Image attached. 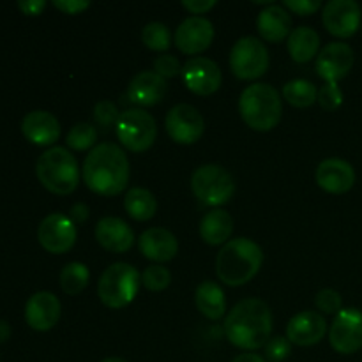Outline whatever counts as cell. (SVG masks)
<instances>
[{"label":"cell","instance_id":"1","mask_svg":"<svg viewBox=\"0 0 362 362\" xmlns=\"http://www.w3.org/2000/svg\"><path fill=\"white\" fill-rule=\"evenodd\" d=\"M83 182L101 197H117L129 182V161L112 141L98 144L83 161Z\"/></svg>","mask_w":362,"mask_h":362},{"label":"cell","instance_id":"2","mask_svg":"<svg viewBox=\"0 0 362 362\" xmlns=\"http://www.w3.org/2000/svg\"><path fill=\"white\" fill-rule=\"evenodd\" d=\"M272 332V313L267 303L247 297L228 311L225 334L232 345L243 350H258L267 345Z\"/></svg>","mask_w":362,"mask_h":362},{"label":"cell","instance_id":"3","mask_svg":"<svg viewBox=\"0 0 362 362\" xmlns=\"http://www.w3.org/2000/svg\"><path fill=\"white\" fill-rule=\"evenodd\" d=\"M264 264V251L255 240L237 237L228 240L216 258L218 278L228 286L246 285L255 278Z\"/></svg>","mask_w":362,"mask_h":362},{"label":"cell","instance_id":"4","mask_svg":"<svg viewBox=\"0 0 362 362\" xmlns=\"http://www.w3.org/2000/svg\"><path fill=\"white\" fill-rule=\"evenodd\" d=\"M239 112L244 122L255 131H271L283 115L281 94L269 83H253L246 87L239 99Z\"/></svg>","mask_w":362,"mask_h":362},{"label":"cell","instance_id":"5","mask_svg":"<svg viewBox=\"0 0 362 362\" xmlns=\"http://www.w3.org/2000/svg\"><path fill=\"white\" fill-rule=\"evenodd\" d=\"M35 173L42 186L55 194H69L80 184V166L66 147H49L39 156Z\"/></svg>","mask_w":362,"mask_h":362},{"label":"cell","instance_id":"6","mask_svg":"<svg viewBox=\"0 0 362 362\" xmlns=\"http://www.w3.org/2000/svg\"><path fill=\"white\" fill-rule=\"evenodd\" d=\"M140 272L126 262H115L105 269L98 283V296L105 306L120 310L131 304L140 288Z\"/></svg>","mask_w":362,"mask_h":362},{"label":"cell","instance_id":"7","mask_svg":"<svg viewBox=\"0 0 362 362\" xmlns=\"http://www.w3.org/2000/svg\"><path fill=\"white\" fill-rule=\"evenodd\" d=\"M191 189L204 205L219 207L235 194V180L225 166L209 163L198 166L193 172Z\"/></svg>","mask_w":362,"mask_h":362},{"label":"cell","instance_id":"8","mask_svg":"<svg viewBox=\"0 0 362 362\" xmlns=\"http://www.w3.org/2000/svg\"><path fill=\"white\" fill-rule=\"evenodd\" d=\"M120 144L131 152H144L152 147L158 136L156 119L144 108H129L120 113L115 124Z\"/></svg>","mask_w":362,"mask_h":362},{"label":"cell","instance_id":"9","mask_svg":"<svg viewBox=\"0 0 362 362\" xmlns=\"http://www.w3.org/2000/svg\"><path fill=\"white\" fill-rule=\"evenodd\" d=\"M269 67L267 46L255 35L240 37L230 52V69L239 80L260 78Z\"/></svg>","mask_w":362,"mask_h":362},{"label":"cell","instance_id":"10","mask_svg":"<svg viewBox=\"0 0 362 362\" xmlns=\"http://www.w3.org/2000/svg\"><path fill=\"white\" fill-rule=\"evenodd\" d=\"M329 341L338 354L350 356L362 349V311L343 308L334 317L329 331Z\"/></svg>","mask_w":362,"mask_h":362},{"label":"cell","instance_id":"11","mask_svg":"<svg viewBox=\"0 0 362 362\" xmlns=\"http://www.w3.org/2000/svg\"><path fill=\"white\" fill-rule=\"evenodd\" d=\"M76 225H74L69 216L62 214V212L48 214L39 223L37 239L48 253H67L76 243Z\"/></svg>","mask_w":362,"mask_h":362},{"label":"cell","instance_id":"12","mask_svg":"<svg viewBox=\"0 0 362 362\" xmlns=\"http://www.w3.org/2000/svg\"><path fill=\"white\" fill-rule=\"evenodd\" d=\"M166 133L175 144H197L205 131V120L194 106L180 103L168 112L165 119Z\"/></svg>","mask_w":362,"mask_h":362},{"label":"cell","instance_id":"13","mask_svg":"<svg viewBox=\"0 0 362 362\" xmlns=\"http://www.w3.org/2000/svg\"><path fill=\"white\" fill-rule=\"evenodd\" d=\"M322 23L336 37H350L362 23L361 6L356 0H329L322 11Z\"/></svg>","mask_w":362,"mask_h":362},{"label":"cell","instance_id":"14","mask_svg":"<svg viewBox=\"0 0 362 362\" xmlns=\"http://www.w3.org/2000/svg\"><path fill=\"white\" fill-rule=\"evenodd\" d=\"M356 60L352 46L346 42H329L317 55V73L327 83H338L350 73Z\"/></svg>","mask_w":362,"mask_h":362},{"label":"cell","instance_id":"15","mask_svg":"<svg viewBox=\"0 0 362 362\" xmlns=\"http://www.w3.org/2000/svg\"><path fill=\"white\" fill-rule=\"evenodd\" d=\"M182 80L197 95H211L221 87V69L207 57H193L182 66Z\"/></svg>","mask_w":362,"mask_h":362},{"label":"cell","instance_id":"16","mask_svg":"<svg viewBox=\"0 0 362 362\" xmlns=\"http://www.w3.org/2000/svg\"><path fill=\"white\" fill-rule=\"evenodd\" d=\"M214 39V25L204 16H189L177 27L175 45L186 55L205 52Z\"/></svg>","mask_w":362,"mask_h":362},{"label":"cell","instance_id":"17","mask_svg":"<svg viewBox=\"0 0 362 362\" xmlns=\"http://www.w3.org/2000/svg\"><path fill=\"white\" fill-rule=\"evenodd\" d=\"M325 332H327V322L318 311H300L290 318L286 325V338L290 343L299 346L317 345L324 339Z\"/></svg>","mask_w":362,"mask_h":362},{"label":"cell","instance_id":"18","mask_svg":"<svg viewBox=\"0 0 362 362\" xmlns=\"http://www.w3.org/2000/svg\"><path fill=\"white\" fill-rule=\"evenodd\" d=\"M60 300L52 292H35L25 304V320L34 331H49L60 318Z\"/></svg>","mask_w":362,"mask_h":362},{"label":"cell","instance_id":"19","mask_svg":"<svg viewBox=\"0 0 362 362\" xmlns=\"http://www.w3.org/2000/svg\"><path fill=\"white\" fill-rule=\"evenodd\" d=\"M317 184L332 194H343L356 184V170L341 158H327L318 165Z\"/></svg>","mask_w":362,"mask_h":362},{"label":"cell","instance_id":"20","mask_svg":"<svg viewBox=\"0 0 362 362\" xmlns=\"http://www.w3.org/2000/svg\"><path fill=\"white\" fill-rule=\"evenodd\" d=\"M168 92V85L163 76H159L156 71H140L134 74L133 80L127 87V99L134 105L140 106H154L161 101Z\"/></svg>","mask_w":362,"mask_h":362},{"label":"cell","instance_id":"21","mask_svg":"<svg viewBox=\"0 0 362 362\" xmlns=\"http://www.w3.org/2000/svg\"><path fill=\"white\" fill-rule=\"evenodd\" d=\"M95 239L112 253H126L134 244V232L124 219L106 216L95 225Z\"/></svg>","mask_w":362,"mask_h":362},{"label":"cell","instance_id":"22","mask_svg":"<svg viewBox=\"0 0 362 362\" xmlns=\"http://www.w3.org/2000/svg\"><path fill=\"white\" fill-rule=\"evenodd\" d=\"M138 246H140L141 255L145 258L163 264V262H168L175 257L177 251H179V240L170 230L152 226L141 233Z\"/></svg>","mask_w":362,"mask_h":362},{"label":"cell","instance_id":"23","mask_svg":"<svg viewBox=\"0 0 362 362\" xmlns=\"http://www.w3.org/2000/svg\"><path fill=\"white\" fill-rule=\"evenodd\" d=\"M25 138L35 145H53L60 138V122L46 110L28 112L21 120Z\"/></svg>","mask_w":362,"mask_h":362},{"label":"cell","instance_id":"24","mask_svg":"<svg viewBox=\"0 0 362 362\" xmlns=\"http://www.w3.org/2000/svg\"><path fill=\"white\" fill-rule=\"evenodd\" d=\"M257 28L269 42H279L292 34V16L283 6L269 4L258 13Z\"/></svg>","mask_w":362,"mask_h":362},{"label":"cell","instance_id":"25","mask_svg":"<svg viewBox=\"0 0 362 362\" xmlns=\"http://www.w3.org/2000/svg\"><path fill=\"white\" fill-rule=\"evenodd\" d=\"M233 232V219L223 209H212L202 218L200 235L211 246H225Z\"/></svg>","mask_w":362,"mask_h":362},{"label":"cell","instance_id":"26","mask_svg":"<svg viewBox=\"0 0 362 362\" xmlns=\"http://www.w3.org/2000/svg\"><path fill=\"white\" fill-rule=\"evenodd\" d=\"M194 304L198 311L209 320H219L225 317L226 311V299L225 292L221 286L214 281H204L198 285L194 292Z\"/></svg>","mask_w":362,"mask_h":362},{"label":"cell","instance_id":"27","mask_svg":"<svg viewBox=\"0 0 362 362\" xmlns=\"http://www.w3.org/2000/svg\"><path fill=\"white\" fill-rule=\"evenodd\" d=\"M288 53L296 62L304 64L310 62L313 57L318 55V49H320V35L315 28L306 27H297L293 28L292 34L288 35Z\"/></svg>","mask_w":362,"mask_h":362},{"label":"cell","instance_id":"28","mask_svg":"<svg viewBox=\"0 0 362 362\" xmlns=\"http://www.w3.org/2000/svg\"><path fill=\"white\" fill-rule=\"evenodd\" d=\"M124 209L136 221H148L158 211V200L145 187H131L124 198Z\"/></svg>","mask_w":362,"mask_h":362},{"label":"cell","instance_id":"29","mask_svg":"<svg viewBox=\"0 0 362 362\" xmlns=\"http://www.w3.org/2000/svg\"><path fill=\"white\" fill-rule=\"evenodd\" d=\"M318 90L310 80H304V78H296V80H290L288 83H285L283 87V98L290 103L296 108H308V106L313 105L317 101Z\"/></svg>","mask_w":362,"mask_h":362},{"label":"cell","instance_id":"30","mask_svg":"<svg viewBox=\"0 0 362 362\" xmlns=\"http://www.w3.org/2000/svg\"><path fill=\"white\" fill-rule=\"evenodd\" d=\"M90 281V272L85 264L80 262H71L60 272V286L67 296H78L87 288Z\"/></svg>","mask_w":362,"mask_h":362},{"label":"cell","instance_id":"31","mask_svg":"<svg viewBox=\"0 0 362 362\" xmlns=\"http://www.w3.org/2000/svg\"><path fill=\"white\" fill-rule=\"evenodd\" d=\"M141 41L145 42L147 48L154 49V52H166L172 45V34H170V28L165 23L151 21L141 30Z\"/></svg>","mask_w":362,"mask_h":362},{"label":"cell","instance_id":"32","mask_svg":"<svg viewBox=\"0 0 362 362\" xmlns=\"http://www.w3.org/2000/svg\"><path fill=\"white\" fill-rule=\"evenodd\" d=\"M95 140H98V129L88 122L74 124L66 136L67 147L73 151H87L94 147Z\"/></svg>","mask_w":362,"mask_h":362},{"label":"cell","instance_id":"33","mask_svg":"<svg viewBox=\"0 0 362 362\" xmlns=\"http://www.w3.org/2000/svg\"><path fill=\"white\" fill-rule=\"evenodd\" d=\"M172 283V274L163 265L154 264L148 265L144 272H141V285L151 292H161V290L168 288Z\"/></svg>","mask_w":362,"mask_h":362},{"label":"cell","instance_id":"34","mask_svg":"<svg viewBox=\"0 0 362 362\" xmlns=\"http://www.w3.org/2000/svg\"><path fill=\"white\" fill-rule=\"evenodd\" d=\"M315 304L325 315H338L343 310V299L339 292L332 288H324L315 297Z\"/></svg>","mask_w":362,"mask_h":362},{"label":"cell","instance_id":"35","mask_svg":"<svg viewBox=\"0 0 362 362\" xmlns=\"http://www.w3.org/2000/svg\"><path fill=\"white\" fill-rule=\"evenodd\" d=\"M317 101L320 103V106L327 112L339 108L343 103V92L339 88L338 83H325L322 85V88L318 90Z\"/></svg>","mask_w":362,"mask_h":362},{"label":"cell","instance_id":"36","mask_svg":"<svg viewBox=\"0 0 362 362\" xmlns=\"http://www.w3.org/2000/svg\"><path fill=\"white\" fill-rule=\"evenodd\" d=\"M120 113L117 110L115 103L108 101V99H103L98 105L94 106V120L98 122V126L101 127H112L113 124H117Z\"/></svg>","mask_w":362,"mask_h":362},{"label":"cell","instance_id":"37","mask_svg":"<svg viewBox=\"0 0 362 362\" xmlns=\"http://www.w3.org/2000/svg\"><path fill=\"white\" fill-rule=\"evenodd\" d=\"M290 354H292V343L283 336H274L265 345V357L272 362L285 361Z\"/></svg>","mask_w":362,"mask_h":362},{"label":"cell","instance_id":"38","mask_svg":"<svg viewBox=\"0 0 362 362\" xmlns=\"http://www.w3.org/2000/svg\"><path fill=\"white\" fill-rule=\"evenodd\" d=\"M154 71L159 74V76H163L166 80V78H173L179 73H182V66H180L179 59H177L175 55L163 53V55L156 57Z\"/></svg>","mask_w":362,"mask_h":362},{"label":"cell","instance_id":"39","mask_svg":"<svg viewBox=\"0 0 362 362\" xmlns=\"http://www.w3.org/2000/svg\"><path fill=\"white\" fill-rule=\"evenodd\" d=\"M283 7L293 11L296 14H300V16H310L320 9L322 2L320 0H285Z\"/></svg>","mask_w":362,"mask_h":362},{"label":"cell","instance_id":"40","mask_svg":"<svg viewBox=\"0 0 362 362\" xmlns=\"http://www.w3.org/2000/svg\"><path fill=\"white\" fill-rule=\"evenodd\" d=\"M53 6L66 14H78L88 9L90 2L88 0H53Z\"/></svg>","mask_w":362,"mask_h":362},{"label":"cell","instance_id":"41","mask_svg":"<svg viewBox=\"0 0 362 362\" xmlns=\"http://www.w3.org/2000/svg\"><path fill=\"white\" fill-rule=\"evenodd\" d=\"M216 0H182V7H186L191 14H204L216 6Z\"/></svg>","mask_w":362,"mask_h":362},{"label":"cell","instance_id":"42","mask_svg":"<svg viewBox=\"0 0 362 362\" xmlns=\"http://www.w3.org/2000/svg\"><path fill=\"white\" fill-rule=\"evenodd\" d=\"M18 7L23 11L28 16H37V14L42 13V9L46 7L45 0H20L18 2Z\"/></svg>","mask_w":362,"mask_h":362},{"label":"cell","instance_id":"43","mask_svg":"<svg viewBox=\"0 0 362 362\" xmlns=\"http://www.w3.org/2000/svg\"><path fill=\"white\" fill-rule=\"evenodd\" d=\"M69 218L73 219L74 225H80V223H83L85 219L88 218V207L83 202H78V204H74L73 209H71Z\"/></svg>","mask_w":362,"mask_h":362},{"label":"cell","instance_id":"44","mask_svg":"<svg viewBox=\"0 0 362 362\" xmlns=\"http://www.w3.org/2000/svg\"><path fill=\"white\" fill-rule=\"evenodd\" d=\"M232 362H267V361H265L262 356H258V354H240V356H237Z\"/></svg>","mask_w":362,"mask_h":362},{"label":"cell","instance_id":"45","mask_svg":"<svg viewBox=\"0 0 362 362\" xmlns=\"http://www.w3.org/2000/svg\"><path fill=\"white\" fill-rule=\"evenodd\" d=\"M11 336V327L6 320H0V343L7 341Z\"/></svg>","mask_w":362,"mask_h":362},{"label":"cell","instance_id":"46","mask_svg":"<svg viewBox=\"0 0 362 362\" xmlns=\"http://www.w3.org/2000/svg\"><path fill=\"white\" fill-rule=\"evenodd\" d=\"M101 362H127V361L120 359V357H106V359H103Z\"/></svg>","mask_w":362,"mask_h":362},{"label":"cell","instance_id":"47","mask_svg":"<svg viewBox=\"0 0 362 362\" xmlns=\"http://www.w3.org/2000/svg\"><path fill=\"white\" fill-rule=\"evenodd\" d=\"M361 28H362V23H361Z\"/></svg>","mask_w":362,"mask_h":362}]
</instances>
